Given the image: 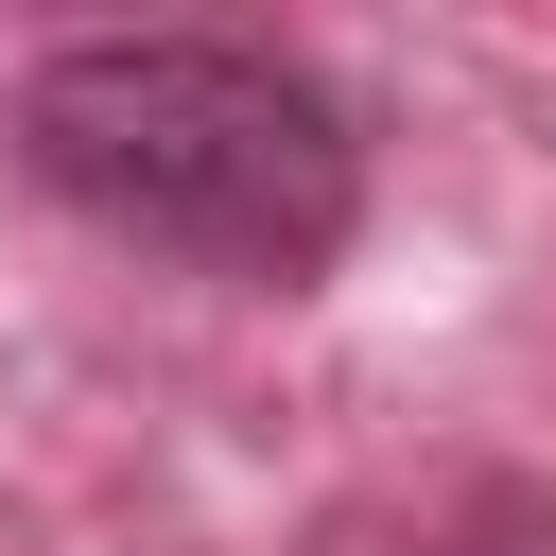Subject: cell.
Instances as JSON below:
<instances>
[{"mask_svg":"<svg viewBox=\"0 0 556 556\" xmlns=\"http://www.w3.org/2000/svg\"><path fill=\"white\" fill-rule=\"evenodd\" d=\"M17 174L87 208L104 243L208 261V278H313L365 226L348 104L261 35H70L17 70Z\"/></svg>","mask_w":556,"mask_h":556,"instance_id":"cell-1","label":"cell"},{"mask_svg":"<svg viewBox=\"0 0 556 556\" xmlns=\"http://www.w3.org/2000/svg\"><path fill=\"white\" fill-rule=\"evenodd\" d=\"M452 556H556V486H486L452 521Z\"/></svg>","mask_w":556,"mask_h":556,"instance_id":"cell-2","label":"cell"}]
</instances>
